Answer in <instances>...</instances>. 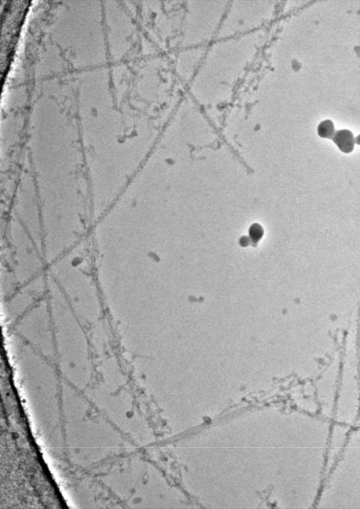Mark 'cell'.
<instances>
[{
    "label": "cell",
    "mask_w": 360,
    "mask_h": 509,
    "mask_svg": "<svg viewBox=\"0 0 360 509\" xmlns=\"http://www.w3.org/2000/svg\"><path fill=\"white\" fill-rule=\"evenodd\" d=\"M197 52L195 49H191L179 55L177 62V70L183 79H188L191 76L197 62Z\"/></svg>",
    "instance_id": "obj_1"
},
{
    "label": "cell",
    "mask_w": 360,
    "mask_h": 509,
    "mask_svg": "<svg viewBox=\"0 0 360 509\" xmlns=\"http://www.w3.org/2000/svg\"><path fill=\"white\" fill-rule=\"evenodd\" d=\"M332 139L339 149L345 153H349L354 150L355 140L353 133L347 129L336 131Z\"/></svg>",
    "instance_id": "obj_2"
},
{
    "label": "cell",
    "mask_w": 360,
    "mask_h": 509,
    "mask_svg": "<svg viewBox=\"0 0 360 509\" xmlns=\"http://www.w3.org/2000/svg\"><path fill=\"white\" fill-rule=\"evenodd\" d=\"M333 122L329 119L324 120L320 123L317 128L318 135L323 138H332L335 131Z\"/></svg>",
    "instance_id": "obj_3"
},
{
    "label": "cell",
    "mask_w": 360,
    "mask_h": 509,
    "mask_svg": "<svg viewBox=\"0 0 360 509\" xmlns=\"http://www.w3.org/2000/svg\"><path fill=\"white\" fill-rule=\"evenodd\" d=\"M263 234V229L258 224H253L249 229L250 238L254 242H257L259 241L262 237Z\"/></svg>",
    "instance_id": "obj_4"
}]
</instances>
